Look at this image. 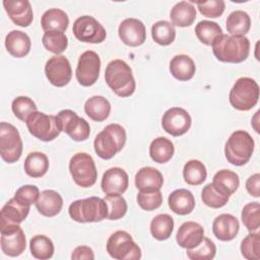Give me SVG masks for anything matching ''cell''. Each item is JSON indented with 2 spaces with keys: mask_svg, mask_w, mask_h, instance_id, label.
Here are the masks:
<instances>
[{
  "mask_svg": "<svg viewBox=\"0 0 260 260\" xmlns=\"http://www.w3.org/2000/svg\"><path fill=\"white\" fill-rule=\"evenodd\" d=\"M71 258L74 260H80V259L92 260L94 259V254L92 249L89 248L88 246H78L73 250L71 254Z\"/></svg>",
  "mask_w": 260,
  "mask_h": 260,
  "instance_id": "816d5d0a",
  "label": "cell"
},
{
  "mask_svg": "<svg viewBox=\"0 0 260 260\" xmlns=\"http://www.w3.org/2000/svg\"><path fill=\"white\" fill-rule=\"evenodd\" d=\"M5 47L11 56L15 58L25 57L30 51V38L21 30H11L5 38Z\"/></svg>",
  "mask_w": 260,
  "mask_h": 260,
  "instance_id": "d4e9b609",
  "label": "cell"
},
{
  "mask_svg": "<svg viewBox=\"0 0 260 260\" xmlns=\"http://www.w3.org/2000/svg\"><path fill=\"white\" fill-rule=\"evenodd\" d=\"M128 184V174L122 168L114 167L104 173L101 187L106 195L123 194L127 190Z\"/></svg>",
  "mask_w": 260,
  "mask_h": 260,
  "instance_id": "ac0fdd59",
  "label": "cell"
},
{
  "mask_svg": "<svg viewBox=\"0 0 260 260\" xmlns=\"http://www.w3.org/2000/svg\"><path fill=\"white\" fill-rule=\"evenodd\" d=\"M72 31L75 38L83 43L100 44L107 37L105 27L90 15L79 16L73 23Z\"/></svg>",
  "mask_w": 260,
  "mask_h": 260,
  "instance_id": "7c38bea8",
  "label": "cell"
},
{
  "mask_svg": "<svg viewBox=\"0 0 260 260\" xmlns=\"http://www.w3.org/2000/svg\"><path fill=\"white\" fill-rule=\"evenodd\" d=\"M240 230V222L236 216L230 213H222L216 216L212 222V232L216 239L229 242L236 238Z\"/></svg>",
  "mask_w": 260,
  "mask_h": 260,
  "instance_id": "44dd1931",
  "label": "cell"
},
{
  "mask_svg": "<svg viewBox=\"0 0 260 260\" xmlns=\"http://www.w3.org/2000/svg\"><path fill=\"white\" fill-rule=\"evenodd\" d=\"M3 6L9 18L22 27L28 26L34 19L32 8L27 0H4Z\"/></svg>",
  "mask_w": 260,
  "mask_h": 260,
  "instance_id": "d6986e66",
  "label": "cell"
},
{
  "mask_svg": "<svg viewBox=\"0 0 260 260\" xmlns=\"http://www.w3.org/2000/svg\"><path fill=\"white\" fill-rule=\"evenodd\" d=\"M35 204L42 215L53 217L61 211L63 207V198L57 191L44 190L40 193Z\"/></svg>",
  "mask_w": 260,
  "mask_h": 260,
  "instance_id": "7402d4cb",
  "label": "cell"
},
{
  "mask_svg": "<svg viewBox=\"0 0 260 260\" xmlns=\"http://www.w3.org/2000/svg\"><path fill=\"white\" fill-rule=\"evenodd\" d=\"M23 144L15 126L7 122L0 123V155L8 164L16 162L22 154Z\"/></svg>",
  "mask_w": 260,
  "mask_h": 260,
  "instance_id": "9c48e42d",
  "label": "cell"
},
{
  "mask_svg": "<svg viewBox=\"0 0 260 260\" xmlns=\"http://www.w3.org/2000/svg\"><path fill=\"white\" fill-rule=\"evenodd\" d=\"M204 238L203 226L195 221H185L177 232L176 241L184 249H193L197 247Z\"/></svg>",
  "mask_w": 260,
  "mask_h": 260,
  "instance_id": "ffe728a7",
  "label": "cell"
},
{
  "mask_svg": "<svg viewBox=\"0 0 260 260\" xmlns=\"http://www.w3.org/2000/svg\"><path fill=\"white\" fill-rule=\"evenodd\" d=\"M241 253L248 260H259L260 258V237L258 232L250 233L241 243Z\"/></svg>",
  "mask_w": 260,
  "mask_h": 260,
  "instance_id": "f6af8a7d",
  "label": "cell"
},
{
  "mask_svg": "<svg viewBox=\"0 0 260 260\" xmlns=\"http://www.w3.org/2000/svg\"><path fill=\"white\" fill-rule=\"evenodd\" d=\"M259 90V85L253 78L240 77L230 91V104L238 111H249L258 103Z\"/></svg>",
  "mask_w": 260,
  "mask_h": 260,
  "instance_id": "8992f818",
  "label": "cell"
},
{
  "mask_svg": "<svg viewBox=\"0 0 260 260\" xmlns=\"http://www.w3.org/2000/svg\"><path fill=\"white\" fill-rule=\"evenodd\" d=\"M84 112L91 120L103 122L111 113V104L102 95H93L85 102Z\"/></svg>",
  "mask_w": 260,
  "mask_h": 260,
  "instance_id": "f546056e",
  "label": "cell"
},
{
  "mask_svg": "<svg viewBox=\"0 0 260 260\" xmlns=\"http://www.w3.org/2000/svg\"><path fill=\"white\" fill-rule=\"evenodd\" d=\"M24 172L31 178H41L49 170L48 156L40 151H34L27 154L23 164Z\"/></svg>",
  "mask_w": 260,
  "mask_h": 260,
  "instance_id": "1f68e13d",
  "label": "cell"
},
{
  "mask_svg": "<svg viewBox=\"0 0 260 260\" xmlns=\"http://www.w3.org/2000/svg\"><path fill=\"white\" fill-rule=\"evenodd\" d=\"M200 13L206 17L216 18L219 17L225 8L223 0H209L202 2H195Z\"/></svg>",
  "mask_w": 260,
  "mask_h": 260,
  "instance_id": "c3c4849f",
  "label": "cell"
},
{
  "mask_svg": "<svg viewBox=\"0 0 260 260\" xmlns=\"http://www.w3.org/2000/svg\"><path fill=\"white\" fill-rule=\"evenodd\" d=\"M246 189L251 196L256 198L260 196V175L258 173L250 176L247 179Z\"/></svg>",
  "mask_w": 260,
  "mask_h": 260,
  "instance_id": "f907efd6",
  "label": "cell"
},
{
  "mask_svg": "<svg viewBox=\"0 0 260 260\" xmlns=\"http://www.w3.org/2000/svg\"><path fill=\"white\" fill-rule=\"evenodd\" d=\"M69 172L75 184L82 188L93 186L98 179L94 160L85 152H77L70 158Z\"/></svg>",
  "mask_w": 260,
  "mask_h": 260,
  "instance_id": "52a82bcc",
  "label": "cell"
},
{
  "mask_svg": "<svg viewBox=\"0 0 260 260\" xmlns=\"http://www.w3.org/2000/svg\"><path fill=\"white\" fill-rule=\"evenodd\" d=\"M107 252L116 260H138L141 258L139 246L125 231H117L110 236L107 242Z\"/></svg>",
  "mask_w": 260,
  "mask_h": 260,
  "instance_id": "ba28073f",
  "label": "cell"
},
{
  "mask_svg": "<svg viewBox=\"0 0 260 260\" xmlns=\"http://www.w3.org/2000/svg\"><path fill=\"white\" fill-rule=\"evenodd\" d=\"M162 184V174L155 168L143 167L135 175V186L139 191L160 190Z\"/></svg>",
  "mask_w": 260,
  "mask_h": 260,
  "instance_id": "603a6c76",
  "label": "cell"
},
{
  "mask_svg": "<svg viewBox=\"0 0 260 260\" xmlns=\"http://www.w3.org/2000/svg\"><path fill=\"white\" fill-rule=\"evenodd\" d=\"M104 199L108 205V219L117 220L126 214L128 206L125 198L121 194H109Z\"/></svg>",
  "mask_w": 260,
  "mask_h": 260,
  "instance_id": "60d3db41",
  "label": "cell"
},
{
  "mask_svg": "<svg viewBox=\"0 0 260 260\" xmlns=\"http://www.w3.org/2000/svg\"><path fill=\"white\" fill-rule=\"evenodd\" d=\"M254 139L247 131L237 130L231 134L225 142V158L234 166H244L250 160L254 151Z\"/></svg>",
  "mask_w": 260,
  "mask_h": 260,
  "instance_id": "5b68a950",
  "label": "cell"
},
{
  "mask_svg": "<svg viewBox=\"0 0 260 260\" xmlns=\"http://www.w3.org/2000/svg\"><path fill=\"white\" fill-rule=\"evenodd\" d=\"M201 199L203 203L208 207L220 208L228 203L230 197L219 192L212 185V183H209L205 187H203L201 192Z\"/></svg>",
  "mask_w": 260,
  "mask_h": 260,
  "instance_id": "7bdbcfd3",
  "label": "cell"
},
{
  "mask_svg": "<svg viewBox=\"0 0 260 260\" xmlns=\"http://www.w3.org/2000/svg\"><path fill=\"white\" fill-rule=\"evenodd\" d=\"M175 147L173 142L166 137L154 138L149 145V155L154 162L166 164L174 155Z\"/></svg>",
  "mask_w": 260,
  "mask_h": 260,
  "instance_id": "d6a6232c",
  "label": "cell"
},
{
  "mask_svg": "<svg viewBox=\"0 0 260 260\" xmlns=\"http://www.w3.org/2000/svg\"><path fill=\"white\" fill-rule=\"evenodd\" d=\"M126 139V131L120 124H109L95 136L93 141L94 151L101 158L111 159L123 149Z\"/></svg>",
  "mask_w": 260,
  "mask_h": 260,
  "instance_id": "3957f363",
  "label": "cell"
},
{
  "mask_svg": "<svg viewBox=\"0 0 260 260\" xmlns=\"http://www.w3.org/2000/svg\"><path fill=\"white\" fill-rule=\"evenodd\" d=\"M25 123L28 132L36 138L45 142L54 140L61 132L57 124L56 116L47 115L39 111L31 113Z\"/></svg>",
  "mask_w": 260,
  "mask_h": 260,
  "instance_id": "30bf717a",
  "label": "cell"
},
{
  "mask_svg": "<svg viewBox=\"0 0 260 260\" xmlns=\"http://www.w3.org/2000/svg\"><path fill=\"white\" fill-rule=\"evenodd\" d=\"M42 43L46 50L59 55L67 49L68 39L66 35L61 31H45Z\"/></svg>",
  "mask_w": 260,
  "mask_h": 260,
  "instance_id": "ab89813d",
  "label": "cell"
},
{
  "mask_svg": "<svg viewBox=\"0 0 260 260\" xmlns=\"http://www.w3.org/2000/svg\"><path fill=\"white\" fill-rule=\"evenodd\" d=\"M226 30L231 36H245L251 27V18L246 11L235 10L226 18Z\"/></svg>",
  "mask_w": 260,
  "mask_h": 260,
  "instance_id": "836d02e7",
  "label": "cell"
},
{
  "mask_svg": "<svg viewBox=\"0 0 260 260\" xmlns=\"http://www.w3.org/2000/svg\"><path fill=\"white\" fill-rule=\"evenodd\" d=\"M100 70V56L94 51L88 50L80 55L75 70V76L78 83L82 86H91L98 81Z\"/></svg>",
  "mask_w": 260,
  "mask_h": 260,
  "instance_id": "4fadbf2b",
  "label": "cell"
},
{
  "mask_svg": "<svg viewBox=\"0 0 260 260\" xmlns=\"http://www.w3.org/2000/svg\"><path fill=\"white\" fill-rule=\"evenodd\" d=\"M186 250L187 256L191 260H211L216 254L215 244L209 238L205 237L197 247Z\"/></svg>",
  "mask_w": 260,
  "mask_h": 260,
  "instance_id": "ee69618b",
  "label": "cell"
},
{
  "mask_svg": "<svg viewBox=\"0 0 260 260\" xmlns=\"http://www.w3.org/2000/svg\"><path fill=\"white\" fill-rule=\"evenodd\" d=\"M1 250L10 257L21 255L26 248L25 236L19 224H8L0 226Z\"/></svg>",
  "mask_w": 260,
  "mask_h": 260,
  "instance_id": "5bb4252c",
  "label": "cell"
},
{
  "mask_svg": "<svg viewBox=\"0 0 260 260\" xmlns=\"http://www.w3.org/2000/svg\"><path fill=\"white\" fill-rule=\"evenodd\" d=\"M195 34L202 44L211 46L213 41L222 34V29L215 21L201 20L195 26Z\"/></svg>",
  "mask_w": 260,
  "mask_h": 260,
  "instance_id": "f35d334b",
  "label": "cell"
},
{
  "mask_svg": "<svg viewBox=\"0 0 260 260\" xmlns=\"http://www.w3.org/2000/svg\"><path fill=\"white\" fill-rule=\"evenodd\" d=\"M170 17L173 25H177L179 27L190 26L196 19V8L191 2H178L171 9Z\"/></svg>",
  "mask_w": 260,
  "mask_h": 260,
  "instance_id": "f1b7e54d",
  "label": "cell"
},
{
  "mask_svg": "<svg viewBox=\"0 0 260 260\" xmlns=\"http://www.w3.org/2000/svg\"><path fill=\"white\" fill-rule=\"evenodd\" d=\"M105 79L109 87L120 98L130 96L135 91L136 82L132 69L121 59H115L107 65Z\"/></svg>",
  "mask_w": 260,
  "mask_h": 260,
  "instance_id": "7a4b0ae2",
  "label": "cell"
},
{
  "mask_svg": "<svg viewBox=\"0 0 260 260\" xmlns=\"http://www.w3.org/2000/svg\"><path fill=\"white\" fill-rule=\"evenodd\" d=\"M190 114L183 108L174 107L165 112L161 118L162 129L172 136H181L191 127Z\"/></svg>",
  "mask_w": 260,
  "mask_h": 260,
  "instance_id": "2e32d148",
  "label": "cell"
},
{
  "mask_svg": "<svg viewBox=\"0 0 260 260\" xmlns=\"http://www.w3.org/2000/svg\"><path fill=\"white\" fill-rule=\"evenodd\" d=\"M183 177L188 185L198 186L206 180L207 171L203 162L198 159H191L184 166Z\"/></svg>",
  "mask_w": 260,
  "mask_h": 260,
  "instance_id": "d590c367",
  "label": "cell"
},
{
  "mask_svg": "<svg viewBox=\"0 0 260 260\" xmlns=\"http://www.w3.org/2000/svg\"><path fill=\"white\" fill-rule=\"evenodd\" d=\"M56 120L60 131L65 132L72 140L84 141L89 137V124L74 111L69 109L62 110L57 114Z\"/></svg>",
  "mask_w": 260,
  "mask_h": 260,
  "instance_id": "8fae6325",
  "label": "cell"
},
{
  "mask_svg": "<svg viewBox=\"0 0 260 260\" xmlns=\"http://www.w3.org/2000/svg\"><path fill=\"white\" fill-rule=\"evenodd\" d=\"M168 203L173 212L179 215H186L193 211L195 198L191 191L187 189H177L169 195Z\"/></svg>",
  "mask_w": 260,
  "mask_h": 260,
  "instance_id": "cb8c5ba5",
  "label": "cell"
},
{
  "mask_svg": "<svg viewBox=\"0 0 260 260\" xmlns=\"http://www.w3.org/2000/svg\"><path fill=\"white\" fill-rule=\"evenodd\" d=\"M40 195V190L35 185H23L19 187L15 194L14 199L24 206H29L37 202Z\"/></svg>",
  "mask_w": 260,
  "mask_h": 260,
  "instance_id": "681fc988",
  "label": "cell"
},
{
  "mask_svg": "<svg viewBox=\"0 0 260 260\" xmlns=\"http://www.w3.org/2000/svg\"><path fill=\"white\" fill-rule=\"evenodd\" d=\"M29 250L36 259L47 260L53 257L54 244L45 235H36L29 241Z\"/></svg>",
  "mask_w": 260,
  "mask_h": 260,
  "instance_id": "8d00e7d4",
  "label": "cell"
},
{
  "mask_svg": "<svg viewBox=\"0 0 260 260\" xmlns=\"http://www.w3.org/2000/svg\"><path fill=\"white\" fill-rule=\"evenodd\" d=\"M70 217L81 223L102 221L108 216V205L105 199L91 196L73 201L68 208Z\"/></svg>",
  "mask_w": 260,
  "mask_h": 260,
  "instance_id": "277c9868",
  "label": "cell"
},
{
  "mask_svg": "<svg viewBox=\"0 0 260 260\" xmlns=\"http://www.w3.org/2000/svg\"><path fill=\"white\" fill-rule=\"evenodd\" d=\"M29 206L20 204L13 198L9 199L0 211V223L20 224L28 215Z\"/></svg>",
  "mask_w": 260,
  "mask_h": 260,
  "instance_id": "484cf974",
  "label": "cell"
},
{
  "mask_svg": "<svg viewBox=\"0 0 260 260\" xmlns=\"http://www.w3.org/2000/svg\"><path fill=\"white\" fill-rule=\"evenodd\" d=\"M69 24L67 13L59 8H51L44 12L41 18V25L45 31L64 32Z\"/></svg>",
  "mask_w": 260,
  "mask_h": 260,
  "instance_id": "83f0119b",
  "label": "cell"
},
{
  "mask_svg": "<svg viewBox=\"0 0 260 260\" xmlns=\"http://www.w3.org/2000/svg\"><path fill=\"white\" fill-rule=\"evenodd\" d=\"M151 37L156 44L160 46H169L176 38L175 26L167 20L156 21L151 26Z\"/></svg>",
  "mask_w": 260,
  "mask_h": 260,
  "instance_id": "74e56055",
  "label": "cell"
},
{
  "mask_svg": "<svg viewBox=\"0 0 260 260\" xmlns=\"http://www.w3.org/2000/svg\"><path fill=\"white\" fill-rule=\"evenodd\" d=\"M241 218L243 224L250 233L258 232L260 226V204L259 202H250L242 210Z\"/></svg>",
  "mask_w": 260,
  "mask_h": 260,
  "instance_id": "b9f144b4",
  "label": "cell"
},
{
  "mask_svg": "<svg viewBox=\"0 0 260 260\" xmlns=\"http://www.w3.org/2000/svg\"><path fill=\"white\" fill-rule=\"evenodd\" d=\"M195 71V63L188 55H176L170 62V72L179 81L190 80L194 76Z\"/></svg>",
  "mask_w": 260,
  "mask_h": 260,
  "instance_id": "4316f807",
  "label": "cell"
},
{
  "mask_svg": "<svg viewBox=\"0 0 260 260\" xmlns=\"http://www.w3.org/2000/svg\"><path fill=\"white\" fill-rule=\"evenodd\" d=\"M120 40L129 47L141 46L146 40V28L143 22L137 18L124 19L118 28Z\"/></svg>",
  "mask_w": 260,
  "mask_h": 260,
  "instance_id": "e0dca14e",
  "label": "cell"
},
{
  "mask_svg": "<svg viewBox=\"0 0 260 260\" xmlns=\"http://www.w3.org/2000/svg\"><path fill=\"white\" fill-rule=\"evenodd\" d=\"M212 185L219 192L230 197L240 186L239 175L230 170H220L213 176Z\"/></svg>",
  "mask_w": 260,
  "mask_h": 260,
  "instance_id": "4dcf8cb0",
  "label": "cell"
},
{
  "mask_svg": "<svg viewBox=\"0 0 260 260\" xmlns=\"http://www.w3.org/2000/svg\"><path fill=\"white\" fill-rule=\"evenodd\" d=\"M174 231V219L170 214H157L150 221V233L158 241L169 239Z\"/></svg>",
  "mask_w": 260,
  "mask_h": 260,
  "instance_id": "e575fe53",
  "label": "cell"
},
{
  "mask_svg": "<svg viewBox=\"0 0 260 260\" xmlns=\"http://www.w3.org/2000/svg\"><path fill=\"white\" fill-rule=\"evenodd\" d=\"M138 205L146 211L157 209L162 203V194L160 190L139 191L136 197Z\"/></svg>",
  "mask_w": 260,
  "mask_h": 260,
  "instance_id": "7dc6e473",
  "label": "cell"
},
{
  "mask_svg": "<svg viewBox=\"0 0 260 260\" xmlns=\"http://www.w3.org/2000/svg\"><path fill=\"white\" fill-rule=\"evenodd\" d=\"M215 58L224 63H241L250 53V41L245 36L221 34L211 44Z\"/></svg>",
  "mask_w": 260,
  "mask_h": 260,
  "instance_id": "6da1fadb",
  "label": "cell"
},
{
  "mask_svg": "<svg viewBox=\"0 0 260 260\" xmlns=\"http://www.w3.org/2000/svg\"><path fill=\"white\" fill-rule=\"evenodd\" d=\"M45 74L51 84L57 87L67 85L72 77V69L69 60L63 55L51 57L46 62Z\"/></svg>",
  "mask_w": 260,
  "mask_h": 260,
  "instance_id": "9a60e30c",
  "label": "cell"
},
{
  "mask_svg": "<svg viewBox=\"0 0 260 260\" xmlns=\"http://www.w3.org/2000/svg\"><path fill=\"white\" fill-rule=\"evenodd\" d=\"M11 109L14 116L18 120L23 122L26 121V119L31 113L38 111L36 103L28 96H23V95L17 96L13 100L11 104Z\"/></svg>",
  "mask_w": 260,
  "mask_h": 260,
  "instance_id": "bcb514c9",
  "label": "cell"
}]
</instances>
